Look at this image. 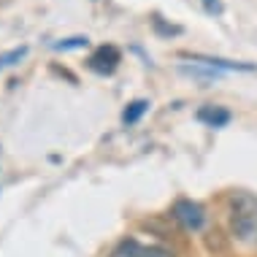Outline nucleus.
<instances>
[{"label": "nucleus", "mask_w": 257, "mask_h": 257, "mask_svg": "<svg viewBox=\"0 0 257 257\" xmlns=\"http://www.w3.org/2000/svg\"><path fill=\"white\" fill-rule=\"evenodd\" d=\"M227 219H230V233L238 244L257 246V195L233 192L227 198Z\"/></svg>", "instance_id": "1"}, {"label": "nucleus", "mask_w": 257, "mask_h": 257, "mask_svg": "<svg viewBox=\"0 0 257 257\" xmlns=\"http://www.w3.org/2000/svg\"><path fill=\"white\" fill-rule=\"evenodd\" d=\"M171 217L190 233H198L203 230L206 225V208L198 203V200H190V198H179L171 208Z\"/></svg>", "instance_id": "2"}, {"label": "nucleus", "mask_w": 257, "mask_h": 257, "mask_svg": "<svg viewBox=\"0 0 257 257\" xmlns=\"http://www.w3.org/2000/svg\"><path fill=\"white\" fill-rule=\"evenodd\" d=\"M119 62H122V52L116 49V46H98V49L92 52V57L87 60V65H89V71H95V73H100V76H111L119 68Z\"/></svg>", "instance_id": "3"}, {"label": "nucleus", "mask_w": 257, "mask_h": 257, "mask_svg": "<svg viewBox=\"0 0 257 257\" xmlns=\"http://www.w3.org/2000/svg\"><path fill=\"white\" fill-rule=\"evenodd\" d=\"M184 60H192L198 65H206L211 71H254L252 62H230V60H222V57H206V54H184Z\"/></svg>", "instance_id": "4"}, {"label": "nucleus", "mask_w": 257, "mask_h": 257, "mask_svg": "<svg viewBox=\"0 0 257 257\" xmlns=\"http://www.w3.org/2000/svg\"><path fill=\"white\" fill-rule=\"evenodd\" d=\"M195 116H198V122L208 124V127H225V124L233 119V114L222 106H200Z\"/></svg>", "instance_id": "5"}, {"label": "nucleus", "mask_w": 257, "mask_h": 257, "mask_svg": "<svg viewBox=\"0 0 257 257\" xmlns=\"http://www.w3.org/2000/svg\"><path fill=\"white\" fill-rule=\"evenodd\" d=\"M147 111H149V100H133V103H127V108L122 111V122L130 127V124H136Z\"/></svg>", "instance_id": "6"}, {"label": "nucleus", "mask_w": 257, "mask_h": 257, "mask_svg": "<svg viewBox=\"0 0 257 257\" xmlns=\"http://www.w3.org/2000/svg\"><path fill=\"white\" fill-rule=\"evenodd\" d=\"M87 46H89L87 36H73V38H62L57 44H52V49L54 52H71V49H87Z\"/></svg>", "instance_id": "7"}, {"label": "nucleus", "mask_w": 257, "mask_h": 257, "mask_svg": "<svg viewBox=\"0 0 257 257\" xmlns=\"http://www.w3.org/2000/svg\"><path fill=\"white\" fill-rule=\"evenodd\" d=\"M27 46H19V49H11V52H6V54H0V71H6V68H11V65H17V62H22L27 57Z\"/></svg>", "instance_id": "8"}, {"label": "nucleus", "mask_w": 257, "mask_h": 257, "mask_svg": "<svg viewBox=\"0 0 257 257\" xmlns=\"http://www.w3.org/2000/svg\"><path fill=\"white\" fill-rule=\"evenodd\" d=\"M208 14H222V0H200Z\"/></svg>", "instance_id": "9"}]
</instances>
